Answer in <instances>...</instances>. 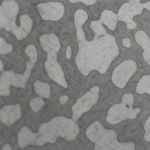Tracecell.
Returning a JSON list of instances; mask_svg holds the SVG:
<instances>
[{
	"instance_id": "cell-1",
	"label": "cell",
	"mask_w": 150,
	"mask_h": 150,
	"mask_svg": "<svg viewBox=\"0 0 150 150\" xmlns=\"http://www.w3.org/2000/svg\"><path fill=\"white\" fill-rule=\"evenodd\" d=\"M86 135L95 143L96 150H134L133 142H121L117 140L116 132L113 129L105 128L98 121L90 125L87 129Z\"/></svg>"
},
{
	"instance_id": "cell-2",
	"label": "cell",
	"mask_w": 150,
	"mask_h": 150,
	"mask_svg": "<svg viewBox=\"0 0 150 150\" xmlns=\"http://www.w3.org/2000/svg\"><path fill=\"white\" fill-rule=\"evenodd\" d=\"M134 101L132 93H128L124 94L120 103L114 104L109 109L106 121L111 125H115L125 120L136 118L141 109L134 108Z\"/></svg>"
},
{
	"instance_id": "cell-3",
	"label": "cell",
	"mask_w": 150,
	"mask_h": 150,
	"mask_svg": "<svg viewBox=\"0 0 150 150\" xmlns=\"http://www.w3.org/2000/svg\"><path fill=\"white\" fill-rule=\"evenodd\" d=\"M48 127L56 136H59L71 141L76 139L80 129L78 125L72 119L62 116L53 118L47 123Z\"/></svg>"
},
{
	"instance_id": "cell-4",
	"label": "cell",
	"mask_w": 150,
	"mask_h": 150,
	"mask_svg": "<svg viewBox=\"0 0 150 150\" xmlns=\"http://www.w3.org/2000/svg\"><path fill=\"white\" fill-rule=\"evenodd\" d=\"M99 87L93 86L72 106L71 119L75 122H76L83 114L89 111L97 103L99 98Z\"/></svg>"
},
{
	"instance_id": "cell-5",
	"label": "cell",
	"mask_w": 150,
	"mask_h": 150,
	"mask_svg": "<svg viewBox=\"0 0 150 150\" xmlns=\"http://www.w3.org/2000/svg\"><path fill=\"white\" fill-rule=\"evenodd\" d=\"M19 11V5L15 0H4L0 6L1 28L11 33L16 30Z\"/></svg>"
},
{
	"instance_id": "cell-6",
	"label": "cell",
	"mask_w": 150,
	"mask_h": 150,
	"mask_svg": "<svg viewBox=\"0 0 150 150\" xmlns=\"http://www.w3.org/2000/svg\"><path fill=\"white\" fill-rule=\"evenodd\" d=\"M37 10L42 20L57 22L63 17L65 7L58 2H48L41 3L36 6Z\"/></svg>"
},
{
	"instance_id": "cell-7",
	"label": "cell",
	"mask_w": 150,
	"mask_h": 150,
	"mask_svg": "<svg viewBox=\"0 0 150 150\" xmlns=\"http://www.w3.org/2000/svg\"><path fill=\"white\" fill-rule=\"evenodd\" d=\"M117 76L115 85L117 87L124 88L137 70L136 62L132 59L125 60L117 66Z\"/></svg>"
},
{
	"instance_id": "cell-8",
	"label": "cell",
	"mask_w": 150,
	"mask_h": 150,
	"mask_svg": "<svg viewBox=\"0 0 150 150\" xmlns=\"http://www.w3.org/2000/svg\"><path fill=\"white\" fill-rule=\"evenodd\" d=\"M117 14L118 21L125 23L128 29L133 30L137 27L133 20L134 17L137 15L132 10L131 5L129 3L127 2L122 4Z\"/></svg>"
},
{
	"instance_id": "cell-9",
	"label": "cell",
	"mask_w": 150,
	"mask_h": 150,
	"mask_svg": "<svg viewBox=\"0 0 150 150\" xmlns=\"http://www.w3.org/2000/svg\"><path fill=\"white\" fill-rule=\"evenodd\" d=\"M21 111L19 104L6 106L1 110V121L7 125L13 124L21 116Z\"/></svg>"
},
{
	"instance_id": "cell-10",
	"label": "cell",
	"mask_w": 150,
	"mask_h": 150,
	"mask_svg": "<svg viewBox=\"0 0 150 150\" xmlns=\"http://www.w3.org/2000/svg\"><path fill=\"white\" fill-rule=\"evenodd\" d=\"M20 25L12 33L15 35L18 40L23 39L30 33L33 24V20L26 14L21 15L19 18Z\"/></svg>"
},
{
	"instance_id": "cell-11",
	"label": "cell",
	"mask_w": 150,
	"mask_h": 150,
	"mask_svg": "<svg viewBox=\"0 0 150 150\" xmlns=\"http://www.w3.org/2000/svg\"><path fill=\"white\" fill-rule=\"evenodd\" d=\"M134 38L137 43L143 50V57L150 67V39L145 32L140 30L134 35Z\"/></svg>"
},
{
	"instance_id": "cell-12",
	"label": "cell",
	"mask_w": 150,
	"mask_h": 150,
	"mask_svg": "<svg viewBox=\"0 0 150 150\" xmlns=\"http://www.w3.org/2000/svg\"><path fill=\"white\" fill-rule=\"evenodd\" d=\"M98 21L113 31L115 29L118 21L117 14L111 11L105 10L101 13V18Z\"/></svg>"
},
{
	"instance_id": "cell-13",
	"label": "cell",
	"mask_w": 150,
	"mask_h": 150,
	"mask_svg": "<svg viewBox=\"0 0 150 150\" xmlns=\"http://www.w3.org/2000/svg\"><path fill=\"white\" fill-rule=\"evenodd\" d=\"M136 91L138 94H146L150 97V74L145 75L142 77L137 86Z\"/></svg>"
},
{
	"instance_id": "cell-14",
	"label": "cell",
	"mask_w": 150,
	"mask_h": 150,
	"mask_svg": "<svg viewBox=\"0 0 150 150\" xmlns=\"http://www.w3.org/2000/svg\"><path fill=\"white\" fill-rule=\"evenodd\" d=\"M35 90L40 97L48 99L50 97V86L46 82L37 81L34 84Z\"/></svg>"
},
{
	"instance_id": "cell-15",
	"label": "cell",
	"mask_w": 150,
	"mask_h": 150,
	"mask_svg": "<svg viewBox=\"0 0 150 150\" xmlns=\"http://www.w3.org/2000/svg\"><path fill=\"white\" fill-rule=\"evenodd\" d=\"M25 52L30 57L31 63L35 64L38 59L37 52L35 46L32 44L28 45L25 49Z\"/></svg>"
},
{
	"instance_id": "cell-16",
	"label": "cell",
	"mask_w": 150,
	"mask_h": 150,
	"mask_svg": "<svg viewBox=\"0 0 150 150\" xmlns=\"http://www.w3.org/2000/svg\"><path fill=\"white\" fill-rule=\"evenodd\" d=\"M141 0H129L128 2L130 4L132 10L137 15L142 14L144 9V4L141 3Z\"/></svg>"
},
{
	"instance_id": "cell-17",
	"label": "cell",
	"mask_w": 150,
	"mask_h": 150,
	"mask_svg": "<svg viewBox=\"0 0 150 150\" xmlns=\"http://www.w3.org/2000/svg\"><path fill=\"white\" fill-rule=\"evenodd\" d=\"M44 104L42 99L40 97H38L30 100V106L33 111L37 113L42 108Z\"/></svg>"
},
{
	"instance_id": "cell-18",
	"label": "cell",
	"mask_w": 150,
	"mask_h": 150,
	"mask_svg": "<svg viewBox=\"0 0 150 150\" xmlns=\"http://www.w3.org/2000/svg\"><path fill=\"white\" fill-rule=\"evenodd\" d=\"M144 128L145 131L144 138L146 141L150 143V115L145 122Z\"/></svg>"
},
{
	"instance_id": "cell-19",
	"label": "cell",
	"mask_w": 150,
	"mask_h": 150,
	"mask_svg": "<svg viewBox=\"0 0 150 150\" xmlns=\"http://www.w3.org/2000/svg\"><path fill=\"white\" fill-rule=\"evenodd\" d=\"M71 4H76L78 2H81L84 4L86 6L94 5L97 1V0H68Z\"/></svg>"
},
{
	"instance_id": "cell-20",
	"label": "cell",
	"mask_w": 150,
	"mask_h": 150,
	"mask_svg": "<svg viewBox=\"0 0 150 150\" xmlns=\"http://www.w3.org/2000/svg\"><path fill=\"white\" fill-rule=\"evenodd\" d=\"M122 42L123 46L127 48H129L131 46V41L129 38H126L122 40Z\"/></svg>"
},
{
	"instance_id": "cell-21",
	"label": "cell",
	"mask_w": 150,
	"mask_h": 150,
	"mask_svg": "<svg viewBox=\"0 0 150 150\" xmlns=\"http://www.w3.org/2000/svg\"><path fill=\"white\" fill-rule=\"evenodd\" d=\"M68 97L67 96H61L59 98V102L62 105H64L68 100Z\"/></svg>"
},
{
	"instance_id": "cell-22",
	"label": "cell",
	"mask_w": 150,
	"mask_h": 150,
	"mask_svg": "<svg viewBox=\"0 0 150 150\" xmlns=\"http://www.w3.org/2000/svg\"><path fill=\"white\" fill-rule=\"evenodd\" d=\"M143 4L144 8L150 12V1L147 2Z\"/></svg>"
},
{
	"instance_id": "cell-23",
	"label": "cell",
	"mask_w": 150,
	"mask_h": 150,
	"mask_svg": "<svg viewBox=\"0 0 150 150\" xmlns=\"http://www.w3.org/2000/svg\"><path fill=\"white\" fill-rule=\"evenodd\" d=\"M3 150H12V148L11 146L8 144L5 145L3 148Z\"/></svg>"
},
{
	"instance_id": "cell-24",
	"label": "cell",
	"mask_w": 150,
	"mask_h": 150,
	"mask_svg": "<svg viewBox=\"0 0 150 150\" xmlns=\"http://www.w3.org/2000/svg\"><path fill=\"white\" fill-rule=\"evenodd\" d=\"M1 71H3L4 69V65L3 62L1 61Z\"/></svg>"
},
{
	"instance_id": "cell-25",
	"label": "cell",
	"mask_w": 150,
	"mask_h": 150,
	"mask_svg": "<svg viewBox=\"0 0 150 150\" xmlns=\"http://www.w3.org/2000/svg\"><path fill=\"white\" fill-rule=\"evenodd\" d=\"M148 1H150V0H141V3L144 4Z\"/></svg>"
},
{
	"instance_id": "cell-26",
	"label": "cell",
	"mask_w": 150,
	"mask_h": 150,
	"mask_svg": "<svg viewBox=\"0 0 150 150\" xmlns=\"http://www.w3.org/2000/svg\"><path fill=\"white\" fill-rule=\"evenodd\" d=\"M149 26H150V24H149Z\"/></svg>"
}]
</instances>
